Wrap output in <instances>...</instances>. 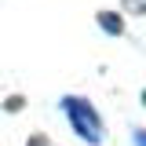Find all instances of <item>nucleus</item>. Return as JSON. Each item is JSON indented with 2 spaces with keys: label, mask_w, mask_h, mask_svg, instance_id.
<instances>
[{
  "label": "nucleus",
  "mask_w": 146,
  "mask_h": 146,
  "mask_svg": "<svg viewBox=\"0 0 146 146\" xmlns=\"http://www.w3.org/2000/svg\"><path fill=\"white\" fill-rule=\"evenodd\" d=\"M62 106H66V117L73 121V131H80V139L102 143V117L95 113V106H91L88 99L70 95V99H62Z\"/></svg>",
  "instance_id": "nucleus-1"
},
{
  "label": "nucleus",
  "mask_w": 146,
  "mask_h": 146,
  "mask_svg": "<svg viewBox=\"0 0 146 146\" xmlns=\"http://www.w3.org/2000/svg\"><path fill=\"white\" fill-rule=\"evenodd\" d=\"M99 26H102L106 33H121V18L113 15V11H102V15H99Z\"/></svg>",
  "instance_id": "nucleus-2"
},
{
  "label": "nucleus",
  "mask_w": 146,
  "mask_h": 146,
  "mask_svg": "<svg viewBox=\"0 0 146 146\" xmlns=\"http://www.w3.org/2000/svg\"><path fill=\"white\" fill-rule=\"evenodd\" d=\"M131 15H146V0H124Z\"/></svg>",
  "instance_id": "nucleus-3"
},
{
  "label": "nucleus",
  "mask_w": 146,
  "mask_h": 146,
  "mask_svg": "<svg viewBox=\"0 0 146 146\" xmlns=\"http://www.w3.org/2000/svg\"><path fill=\"white\" fill-rule=\"evenodd\" d=\"M135 143H139V146H146V131H135Z\"/></svg>",
  "instance_id": "nucleus-4"
}]
</instances>
